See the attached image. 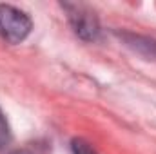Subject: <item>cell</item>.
Here are the masks:
<instances>
[{
  "mask_svg": "<svg viewBox=\"0 0 156 154\" xmlns=\"http://www.w3.org/2000/svg\"><path fill=\"white\" fill-rule=\"evenodd\" d=\"M71 145H73V152L75 154H98L85 140H82V138H75Z\"/></svg>",
  "mask_w": 156,
  "mask_h": 154,
  "instance_id": "obj_4",
  "label": "cell"
},
{
  "mask_svg": "<svg viewBox=\"0 0 156 154\" xmlns=\"http://www.w3.org/2000/svg\"><path fill=\"white\" fill-rule=\"evenodd\" d=\"M31 18L18 7L0 4V37L9 44H20L31 33Z\"/></svg>",
  "mask_w": 156,
  "mask_h": 154,
  "instance_id": "obj_1",
  "label": "cell"
},
{
  "mask_svg": "<svg viewBox=\"0 0 156 154\" xmlns=\"http://www.w3.org/2000/svg\"><path fill=\"white\" fill-rule=\"evenodd\" d=\"M127 42V45H131L133 49L144 53L145 56H153L156 58V42L151 38H144V37H136V35H120Z\"/></svg>",
  "mask_w": 156,
  "mask_h": 154,
  "instance_id": "obj_3",
  "label": "cell"
},
{
  "mask_svg": "<svg viewBox=\"0 0 156 154\" xmlns=\"http://www.w3.org/2000/svg\"><path fill=\"white\" fill-rule=\"evenodd\" d=\"M13 154H31V152H27V151H15Z\"/></svg>",
  "mask_w": 156,
  "mask_h": 154,
  "instance_id": "obj_5",
  "label": "cell"
},
{
  "mask_svg": "<svg viewBox=\"0 0 156 154\" xmlns=\"http://www.w3.org/2000/svg\"><path fill=\"white\" fill-rule=\"evenodd\" d=\"M66 9L69 11L71 26H73L75 33H76L80 38H83V40H96L98 38L100 26H98V20H96L94 13L87 11L82 5H71V4H66Z\"/></svg>",
  "mask_w": 156,
  "mask_h": 154,
  "instance_id": "obj_2",
  "label": "cell"
}]
</instances>
